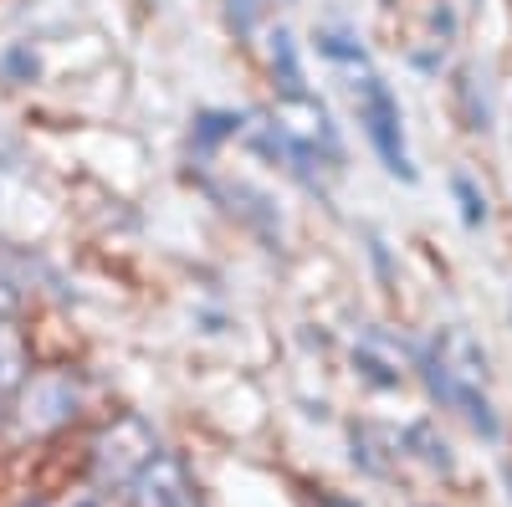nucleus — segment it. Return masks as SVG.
<instances>
[{"mask_svg":"<svg viewBox=\"0 0 512 507\" xmlns=\"http://www.w3.org/2000/svg\"><path fill=\"white\" fill-rule=\"evenodd\" d=\"M16 313H21V292L6 272H0V318H16Z\"/></svg>","mask_w":512,"mask_h":507,"instance_id":"15","label":"nucleus"},{"mask_svg":"<svg viewBox=\"0 0 512 507\" xmlns=\"http://www.w3.org/2000/svg\"><path fill=\"white\" fill-rule=\"evenodd\" d=\"M256 6H267V0H231V26L246 36L256 26Z\"/></svg>","mask_w":512,"mask_h":507,"instance_id":"13","label":"nucleus"},{"mask_svg":"<svg viewBox=\"0 0 512 507\" xmlns=\"http://www.w3.org/2000/svg\"><path fill=\"white\" fill-rule=\"evenodd\" d=\"M400 451H405V441H400L395 431H384V426H354V461H359L364 472L395 477Z\"/></svg>","mask_w":512,"mask_h":507,"instance_id":"8","label":"nucleus"},{"mask_svg":"<svg viewBox=\"0 0 512 507\" xmlns=\"http://www.w3.org/2000/svg\"><path fill=\"white\" fill-rule=\"evenodd\" d=\"M6 72H11V77H21V82H31V72H36V57H31L26 47H16V52H6Z\"/></svg>","mask_w":512,"mask_h":507,"instance_id":"14","label":"nucleus"},{"mask_svg":"<svg viewBox=\"0 0 512 507\" xmlns=\"http://www.w3.org/2000/svg\"><path fill=\"white\" fill-rule=\"evenodd\" d=\"M318 52L333 57V62H364L359 41H354V36H338V31H323V36H318Z\"/></svg>","mask_w":512,"mask_h":507,"instance_id":"12","label":"nucleus"},{"mask_svg":"<svg viewBox=\"0 0 512 507\" xmlns=\"http://www.w3.org/2000/svg\"><path fill=\"white\" fill-rule=\"evenodd\" d=\"M82 410V385L72 369H41V374H26V385L11 405L16 415V431L21 436H52L62 426H72Z\"/></svg>","mask_w":512,"mask_h":507,"instance_id":"3","label":"nucleus"},{"mask_svg":"<svg viewBox=\"0 0 512 507\" xmlns=\"http://www.w3.org/2000/svg\"><path fill=\"white\" fill-rule=\"evenodd\" d=\"M128 492H134L139 507H200L195 482H190V472H185V461L169 456V451H159Z\"/></svg>","mask_w":512,"mask_h":507,"instance_id":"6","label":"nucleus"},{"mask_svg":"<svg viewBox=\"0 0 512 507\" xmlns=\"http://www.w3.org/2000/svg\"><path fill=\"white\" fill-rule=\"evenodd\" d=\"M354 103H359V123H364L374 154L384 159V169L410 185L415 180V159H410V144H405V113H400V98L390 93V82L364 72L354 82Z\"/></svg>","mask_w":512,"mask_h":507,"instance_id":"2","label":"nucleus"},{"mask_svg":"<svg viewBox=\"0 0 512 507\" xmlns=\"http://www.w3.org/2000/svg\"><path fill=\"white\" fill-rule=\"evenodd\" d=\"M236 129H241V118H236V113H200L195 139H200V144H216V139H231Z\"/></svg>","mask_w":512,"mask_h":507,"instance_id":"11","label":"nucleus"},{"mask_svg":"<svg viewBox=\"0 0 512 507\" xmlns=\"http://www.w3.org/2000/svg\"><path fill=\"white\" fill-rule=\"evenodd\" d=\"M31 374V349H26V333L16 328V318H0V420L11 415L21 385Z\"/></svg>","mask_w":512,"mask_h":507,"instance_id":"7","label":"nucleus"},{"mask_svg":"<svg viewBox=\"0 0 512 507\" xmlns=\"http://www.w3.org/2000/svg\"><path fill=\"white\" fill-rule=\"evenodd\" d=\"M72 507H98V502H72Z\"/></svg>","mask_w":512,"mask_h":507,"instance_id":"16","label":"nucleus"},{"mask_svg":"<svg viewBox=\"0 0 512 507\" xmlns=\"http://www.w3.org/2000/svg\"><path fill=\"white\" fill-rule=\"evenodd\" d=\"M420 374L446 410H461L472 420L477 436H487V441L502 436V420H497V405H492V390H487V354L466 328H456V323L441 328L431 338V349H425V359H420Z\"/></svg>","mask_w":512,"mask_h":507,"instance_id":"1","label":"nucleus"},{"mask_svg":"<svg viewBox=\"0 0 512 507\" xmlns=\"http://www.w3.org/2000/svg\"><path fill=\"white\" fill-rule=\"evenodd\" d=\"M451 190H456V200H461V221H466V226H482V221H487V195L466 180V175H456Z\"/></svg>","mask_w":512,"mask_h":507,"instance_id":"10","label":"nucleus"},{"mask_svg":"<svg viewBox=\"0 0 512 507\" xmlns=\"http://www.w3.org/2000/svg\"><path fill=\"white\" fill-rule=\"evenodd\" d=\"M349 359H354V374L364 379V385H374V390H400L405 379L420 369V359L410 354V344H405V338H395L390 328H364L354 338Z\"/></svg>","mask_w":512,"mask_h":507,"instance_id":"5","label":"nucleus"},{"mask_svg":"<svg viewBox=\"0 0 512 507\" xmlns=\"http://www.w3.org/2000/svg\"><path fill=\"white\" fill-rule=\"evenodd\" d=\"M272 72H277V82H282V93H287V98L308 93V88H303V67H297V47H292V36H287V31L272 36Z\"/></svg>","mask_w":512,"mask_h":507,"instance_id":"9","label":"nucleus"},{"mask_svg":"<svg viewBox=\"0 0 512 507\" xmlns=\"http://www.w3.org/2000/svg\"><path fill=\"white\" fill-rule=\"evenodd\" d=\"M154 456H159L154 431L144 426L139 415H118L113 426L93 441V472H98V482H103V487L128 492V487L139 482V472L149 467Z\"/></svg>","mask_w":512,"mask_h":507,"instance_id":"4","label":"nucleus"}]
</instances>
